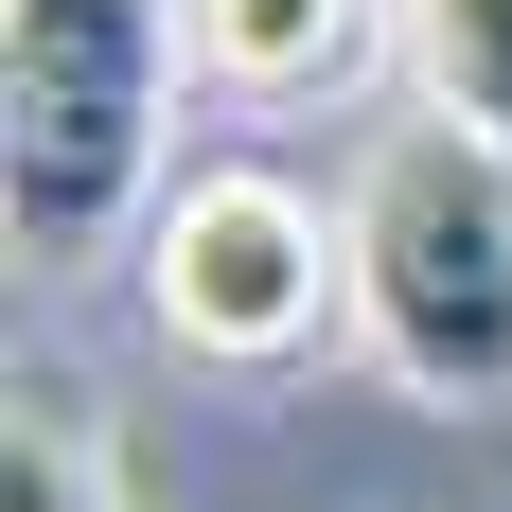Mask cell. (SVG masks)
I'll return each mask as SVG.
<instances>
[{
  "instance_id": "cell-1",
  "label": "cell",
  "mask_w": 512,
  "mask_h": 512,
  "mask_svg": "<svg viewBox=\"0 0 512 512\" xmlns=\"http://www.w3.org/2000/svg\"><path fill=\"white\" fill-rule=\"evenodd\" d=\"M354 336L407 407H512V159L460 124H389L354 177Z\"/></svg>"
},
{
  "instance_id": "cell-2",
  "label": "cell",
  "mask_w": 512,
  "mask_h": 512,
  "mask_svg": "<svg viewBox=\"0 0 512 512\" xmlns=\"http://www.w3.org/2000/svg\"><path fill=\"white\" fill-rule=\"evenodd\" d=\"M195 0H0V195L18 248H106L124 195L159 177V106H177Z\"/></svg>"
},
{
  "instance_id": "cell-3",
  "label": "cell",
  "mask_w": 512,
  "mask_h": 512,
  "mask_svg": "<svg viewBox=\"0 0 512 512\" xmlns=\"http://www.w3.org/2000/svg\"><path fill=\"white\" fill-rule=\"evenodd\" d=\"M142 301H159L177 354L283 371V354H318V318H354V212H318L301 177H265V159H212V177L159 195Z\"/></svg>"
},
{
  "instance_id": "cell-4",
  "label": "cell",
  "mask_w": 512,
  "mask_h": 512,
  "mask_svg": "<svg viewBox=\"0 0 512 512\" xmlns=\"http://www.w3.org/2000/svg\"><path fill=\"white\" fill-rule=\"evenodd\" d=\"M371 53V0H195V71L248 106H301Z\"/></svg>"
},
{
  "instance_id": "cell-5",
  "label": "cell",
  "mask_w": 512,
  "mask_h": 512,
  "mask_svg": "<svg viewBox=\"0 0 512 512\" xmlns=\"http://www.w3.org/2000/svg\"><path fill=\"white\" fill-rule=\"evenodd\" d=\"M407 89H424V124L512 159V0H407Z\"/></svg>"
},
{
  "instance_id": "cell-6",
  "label": "cell",
  "mask_w": 512,
  "mask_h": 512,
  "mask_svg": "<svg viewBox=\"0 0 512 512\" xmlns=\"http://www.w3.org/2000/svg\"><path fill=\"white\" fill-rule=\"evenodd\" d=\"M0 512H106L89 424H71V407H36V389H18V424H0Z\"/></svg>"
}]
</instances>
